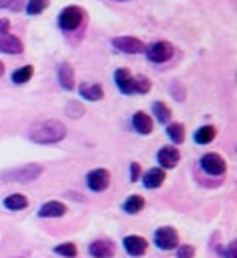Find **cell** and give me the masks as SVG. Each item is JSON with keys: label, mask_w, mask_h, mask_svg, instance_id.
<instances>
[{"label": "cell", "mask_w": 237, "mask_h": 258, "mask_svg": "<svg viewBox=\"0 0 237 258\" xmlns=\"http://www.w3.org/2000/svg\"><path fill=\"white\" fill-rule=\"evenodd\" d=\"M67 131L65 126L59 122V120H43L31 126L29 131V139L37 145H55V143H61L65 139Z\"/></svg>", "instance_id": "6da1fadb"}, {"label": "cell", "mask_w": 237, "mask_h": 258, "mask_svg": "<svg viewBox=\"0 0 237 258\" xmlns=\"http://www.w3.org/2000/svg\"><path fill=\"white\" fill-rule=\"evenodd\" d=\"M43 175V165H23V167H17V169H9L3 173V179L5 181H17V183H29V181H35Z\"/></svg>", "instance_id": "7a4b0ae2"}, {"label": "cell", "mask_w": 237, "mask_h": 258, "mask_svg": "<svg viewBox=\"0 0 237 258\" xmlns=\"http://www.w3.org/2000/svg\"><path fill=\"white\" fill-rule=\"evenodd\" d=\"M85 19V11L79 7H67L59 13V27L63 31H75L77 27H81Z\"/></svg>", "instance_id": "3957f363"}, {"label": "cell", "mask_w": 237, "mask_h": 258, "mask_svg": "<svg viewBox=\"0 0 237 258\" xmlns=\"http://www.w3.org/2000/svg\"><path fill=\"white\" fill-rule=\"evenodd\" d=\"M144 51H146L148 61H152V63H164L174 55V47L168 41H156V43L148 45Z\"/></svg>", "instance_id": "277c9868"}, {"label": "cell", "mask_w": 237, "mask_h": 258, "mask_svg": "<svg viewBox=\"0 0 237 258\" xmlns=\"http://www.w3.org/2000/svg\"><path fill=\"white\" fill-rule=\"evenodd\" d=\"M154 244L162 250H174L176 244H179V234L170 226H162L154 232Z\"/></svg>", "instance_id": "5b68a950"}, {"label": "cell", "mask_w": 237, "mask_h": 258, "mask_svg": "<svg viewBox=\"0 0 237 258\" xmlns=\"http://www.w3.org/2000/svg\"><path fill=\"white\" fill-rule=\"evenodd\" d=\"M201 169L209 175H223L227 171V163L217 153H207L201 157Z\"/></svg>", "instance_id": "8992f818"}, {"label": "cell", "mask_w": 237, "mask_h": 258, "mask_svg": "<svg viewBox=\"0 0 237 258\" xmlns=\"http://www.w3.org/2000/svg\"><path fill=\"white\" fill-rule=\"evenodd\" d=\"M111 45L122 51V53H128V55H138V53H144V43L136 37H115L111 39Z\"/></svg>", "instance_id": "52a82bcc"}, {"label": "cell", "mask_w": 237, "mask_h": 258, "mask_svg": "<svg viewBox=\"0 0 237 258\" xmlns=\"http://www.w3.org/2000/svg\"><path fill=\"white\" fill-rule=\"evenodd\" d=\"M87 187L91 189V191H105L107 187H109V173L105 171V169H93V171H89L87 173Z\"/></svg>", "instance_id": "ba28073f"}, {"label": "cell", "mask_w": 237, "mask_h": 258, "mask_svg": "<svg viewBox=\"0 0 237 258\" xmlns=\"http://www.w3.org/2000/svg\"><path fill=\"white\" fill-rule=\"evenodd\" d=\"M0 51L9 53V55H21L25 51V47L19 37L9 35V33H0Z\"/></svg>", "instance_id": "9c48e42d"}, {"label": "cell", "mask_w": 237, "mask_h": 258, "mask_svg": "<svg viewBox=\"0 0 237 258\" xmlns=\"http://www.w3.org/2000/svg\"><path fill=\"white\" fill-rule=\"evenodd\" d=\"M181 161V153L176 147H162L158 151V163L162 169H174Z\"/></svg>", "instance_id": "30bf717a"}, {"label": "cell", "mask_w": 237, "mask_h": 258, "mask_svg": "<svg viewBox=\"0 0 237 258\" xmlns=\"http://www.w3.org/2000/svg\"><path fill=\"white\" fill-rule=\"evenodd\" d=\"M124 248L130 256H142L148 250V242L142 236H126L124 238Z\"/></svg>", "instance_id": "8fae6325"}, {"label": "cell", "mask_w": 237, "mask_h": 258, "mask_svg": "<svg viewBox=\"0 0 237 258\" xmlns=\"http://www.w3.org/2000/svg\"><path fill=\"white\" fill-rule=\"evenodd\" d=\"M57 80L61 84L63 90H73L75 88V72L69 63H61V66L57 68Z\"/></svg>", "instance_id": "7c38bea8"}, {"label": "cell", "mask_w": 237, "mask_h": 258, "mask_svg": "<svg viewBox=\"0 0 237 258\" xmlns=\"http://www.w3.org/2000/svg\"><path fill=\"white\" fill-rule=\"evenodd\" d=\"M113 82L122 94H134V76L128 70H117L113 76Z\"/></svg>", "instance_id": "4fadbf2b"}, {"label": "cell", "mask_w": 237, "mask_h": 258, "mask_svg": "<svg viewBox=\"0 0 237 258\" xmlns=\"http://www.w3.org/2000/svg\"><path fill=\"white\" fill-rule=\"evenodd\" d=\"M113 252H115V248H113V242H109V240H95L89 244V254L95 258H111Z\"/></svg>", "instance_id": "5bb4252c"}, {"label": "cell", "mask_w": 237, "mask_h": 258, "mask_svg": "<svg viewBox=\"0 0 237 258\" xmlns=\"http://www.w3.org/2000/svg\"><path fill=\"white\" fill-rule=\"evenodd\" d=\"M67 208L61 202H47L39 208V218H63Z\"/></svg>", "instance_id": "9a60e30c"}, {"label": "cell", "mask_w": 237, "mask_h": 258, "mask_svg": "<svg viewBox=\"0 0 237 258\" xmlns=\"http://www.w3.org/2000/svg\"><path fill=\"white\" fill-rule=\"evenodd\" d=\"M164 179H166V175H164V169H160V167H154V169L146 171L144 177H142L146 189H156V187H160V185L164 183Z\"/></svg>", "instance_id": "2e32d148"}, {"label": "cell", "mask_w": 237, "mask_h": 258, "mask_svg": "<svg viewBox=\"0 0 237 258\" xmlns=\"http://www.w3.org/2000/svg\"><path fill=\"white\" fill-rule=\"evenodd\" d=\"M132 126H134V131L140 133V135H150L152 133V118L144 112H136L132 116Z\"/></svg>", "instance_id": "e0dca14e"}, {"label": "cell", "mask_w": 237, "mask_h": 258, "mask_svg": "<svg viewBox=\"0 0 237 258\" xmlns=\"http://www.w3.org/2000/svg\"><path fill=\"white\" fill-rule=\"evenodd\" d=\"M79 94H81V98H85L89 102H99L103 98V88L99 84H81Z\"/></svg>", "instance_id": "ac0fdd59"}, {"label": "cell", "mask_w": 237, "mask_h": 258, "mask_svg": "<svg viewBox=\"0 0 237 258\" xmlns=\"http://www.w3.org/2000/svg\"><path fill=\"white\" fill-rule=\"evenodd\" d=\"M29 206V200L23 196V193H13V196H9L5 200V208L11 210V212H21Z\"/></svg>", "instance_id": "d6986e66"}, {"label": "cell", "mask_w": 237, "mask_h": 258, "mask_svg": "<svg viewBox=\"0 0 237 258\" xmlns=\"http://www.w3.org/2000/svg\"><path fill=\"white\" fill-rule=\"evenodd\" d=\"M166 135L174 145H181L185 141V126L181 122H172L166 126Z\"/></svg>", "instance_id": "ffe728a7"}, {"label": "cell", "mask_w": 237, "mask_h": 258, "mask_svg": "<svg viewBox=\"0 0 237 258\" xmlns=\"http://www.w3.org/2000/svg\"><path fill=\"white\" fill-rule=\"evenodd\" d=\"M215 135H217V131L213 126H201L199 131L195 133V143L197 145H209V143H213Z\"/></svg>", "instance_id": "44dd1931"}, {"label": "cell", "mask_w": 237, "mask_h": 258, "mask_svg": "<svg viewBox=\"0 0 237 258\" xmlns=\"http://www.w3.org/2000/svg\"><path fill=\"white\" fill-rule=\"evenodd\" d=\"M144 206H146V202H144V198H142V196H130V198L124 202V212L134 216V214L142 212V210H144Z\"/></svg>", "instance_id": "7402d4cb"}, {"label": "cell", "mask_w": 237, "mask_h": 258, "mask_svg": "<svg viewBox=\"0 0 237 258\" xmlns=\"http://www.w3.org/2000/svg\"><path fill=\"white\" fill-rule=\"evenodd\" d=\"M152 112L156 114V118H158V122L160 124H168L170 122V108L164 104V102H154L152 104Z\"/></svg>", "instance_id": "603a6c76"}, {"label": "cell", "mask_w": 237, "mask_h": 258, "mask_svg": "<svg viewBox=\"0 0 237 258\" xmlns=\"http://www.w3.org/2000/svg\"><path fill=\"white\" fill-rule=\"evenodd\" d=\"M33 74H35L33 66H25V68H21V70H17V72L13 74V82H15V84H19V86H23V84L31 82Z\"/></svg>", "instance_id": "cb8c5ba5"}, {"label": "cell", "mask_w": 237, "mask_h": 258, "mask_svg": "<svg viewBox=\"0 0 237 258\" xmlns=\"http://www.w3.org/2000/svg\"><path fill=\"white\" fill-rule=\"evenodd\" d=\"M47 7H49V0H27V5H25L29 15H41Z\"/></svg>", "instance_id": "d4e9b609"}, {"label": "cell", "mask_w": 237, "mask_h": 258, "mask_svg": "<svg viewBox=\"0 0 237 258\" xmlns=\"http://www.w3.org/2000/svg\"><path fill=\"white\" fill-rule=\"evenodd\" d=\"M55 254H61V256H67V258H75L77 256V246L73 242L59 244V246H55Z\"/></svg>", "instance_id": "484cf974"}, {"label": "cell", "mask_w": 237, "mask_h": 258, "mask_svg": "<svg viewBox=\"0 0 237 258\" xmlns=\"http://www.w3.org/2000/svg\"><path fill=\"white\" fill-rule=\"evenodd\" d=\"M150 88H152V84L146 76H136L134 78V94H148Z\"/></svg>", "instance_id": "4316f807"}, {"label": "cell", "mask_w": 237, "mask_h": 258, "mask_svg": "<svg viewBox=\"0 0 237 258\" xmlns=\"http://www.w3.org/2000/svg\"><path fill=\"white\" fill-rule=\"evenodd\" d=\"M27 5V0H0V9H7V11H23Z\"/></svg>", "instance_id": "83f0119b"}, {"label": "cell", "mask_w": 237, "mask_h": 258, "mask_svg": "<svg viewBox=\"0 0 237 258\" xmlns=\"http://www.w3.org/2000/svg\"><path fill=\"white\" fill-rule=\"evenodd\" d=\"M176 256L179 258H193L195 256V248L189 246V244H183V246L176 248Z\"/></svg>", "instance_id": "f1b7e54d"}, {"label": "cell", "mask_w": 237, "mask_h": 258, "mask_svg": "<svg viewBox=\"0 0 237 258\" xmlns=\"http://www.w3.org/2000/svg\"><path fill=\"white\" fill-rule=\"evenodd\" d=\"M67 112H69L71 118H77V116L83 114V106H81L79 102H69V104H67Z\"/></svg>", "instance_id": "f546056e"}, {"label": "cell", "mask_w": 237, "mask_h": 258, "mask_svg": "<svg viewBox=\"0 0 237 258\" xmlns=\"http://www.w3.org/2000/svg\"><path fill=\"white\" fill-rule=\"evenodd\" d=\"M138 179H140V165L132 163L130 165V181H138Z\"/></svg>", "instance_id": "4dcf8cb0"}, {"label": "cell", "mask_w": 237, "mask_h": 258, "mask_svg": "<svg viewBox=\"0 0 237 258\" xmlns=\"http://www.w3.org/2000/svg\"><path fill=\"white\" fill-rule=\"evenodd\" d=\"M225 256H227V258H237V242H231V244L227 246Z\"/></svg>", "instance_id": "1f68e13d"}, {"label": "cell", "mask_w": 237, "mask_h": 258, "mask_svg": "<svg viewBox=\"0 0 237 258\" xmlns=\"http://www.w3.org/2000/svg\"><path fill=\"white\" fill-rule=\"evenodd\" d=\"M9 29H11V23L7 19H0V33H9Z\"/></svg>", "instance_id": "d6a6232c"}, {"label": "cell", "mask_w": 237, "mask_h": 258, "mask_svg": "<svg viewBox=\"0 0 237 258\" xmlns=\"http://www.w3.org/2000/svg\"><path fill=\"white\" fill-rule=\"evenodd\" d=\"M3 74H5V63L0 61V76H3Z\"/></svg>", "instance_id": "836d02e7"}, {"label": "cell", "mask_w": 237, "mask_h": 258, "mask_svg": "<svg viewBox=\"0 0 237 258\" xmlns=\"http://www.w3.org/2000/svg\"><path fill=\"white\" fill-rule=\"evenodd\" d=\"M120 3H124V0H120Z\"/></svg>", "instance_id": "e575fe53"}]
</instances>
